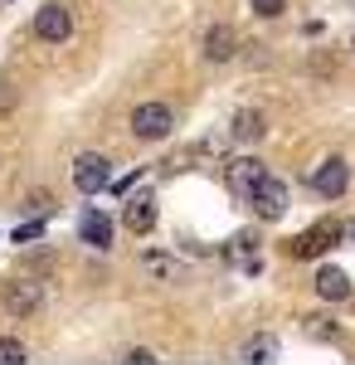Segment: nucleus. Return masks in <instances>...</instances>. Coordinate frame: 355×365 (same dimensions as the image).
Masks as SVG:
<instances>
[{
    "instance_id": "nucleus-1",
    "label": "nucleus",
    "mask_w": 355,
    "mask_h": 365,
    "mask_svg": "<svg viewBox=\"0 0 355 365\" xmlns=\"http://www.w3.org/2000/svg\"><path fill=\"white\" fill-rule=\"evenodd\" d=\"M248 205L258 210V220H282V215H287V185L268 170V175L258 180V190L248 195Z\"/></svg>"
},
{
    "instance_id": "nucleus-16",
    "label": "nucleus",
    "mask_w": 355,
    "mask_h": 365,
    "mask_svg": "<svg viewBox=\"0 0 355 365\" xmlns=\"http://www.w3.org/2000/svg\"><path fill=\"white\" fill-rule=\"evenodd\" d=\"M248 5H253V15H263V20H273V15L287 10V0H248Z\"/></svg>"
},
{
    "instance_id": "nucleus-11",
    "label": "nucleus",
    "mask_w": 355,
    "mask_h": 365,
    "mask_svg": "<svg viewBox=\"0 0 355 365\" xmlns=\"http://www.w3.org/2000/svg\"><path fill=\"white\" fill-rule=\"evenodd\" d=\"M122 225L132 229V234H146V229L156 225V200H151V195H137L132 205H127V215H122Z\"/></svg>"
},
{
    "instance_id": "nucleus-6",
    "label": "nucleus",
    "mask_w": 355,
    "mask_h": 365,
    "mask_svg": "<svg viewBox=\"0 0 355 365\" xmlns=\"http://www.w3.org/2000/svg\"><path fill=\"white\" fill-rule=\"evenodd\" d=\"M34 29H39V39H49V44H63V39L73 34V15H68L63 5H44V10L34 15Z\"/></svg>"
},
{
    "instance_id": "nucleus-10",
    "label": "nucleus",
    "mask_w": 355,
    "mask_h": 365,
    "mask_svg": "<svg viewBox=\"0 0 355 365\" xmlns=\"http://www.w3.org/2000/svg\"><path fill=\"white\" fill-rule=\"evenodd\" d=\"M5 307L10 312H34V307H44V282H10L5 287Z\"/></svg>"
},
{
    "instance_id": "nucleus-18",
    "label": "nucleus",
    "mask_w": 355,
    "mask_h": 365,
    "mask_svg": "<svg viewBox=\"0 0 355 365\" xmlns=\"http://www.w3.org/2000/svg\"><path fill=\"white\" fill-rule=\"evenodd\" d=\"M44 234V225H25V229H15V239H39Z\"/></svg>"
},
{
    "instance_id": "nucleus-4",
    "label": "nucleus",
    "mask_w": 355,
    "mask_h": 365,
    "mask_svg": "<svg viewBox=\"0 0 355 365\" xmlns=\"http://www.w3.org/2000/svg\"><path fill=\"white\" fill-rule=\"evenodd\" d=\"M108 156H98V151H83L78 161H73V185H78L83 195H98L103 185H108Z\"/></svg>"
},
{
    "instance_id": "nucleus-2",
    "label": "nucleus",
    "mask_w": 355,
    "mask_h": 365,
    "mask_svg": "<svg viewBox=\"0 0 355 365\" xmlns=\"http://www.w3.org/2000/svg\"><path fill=\"white\" fill-rule=\"evenodd\" d=\"M170 127H175V117H170V108H165V103H141L137 113H132V132H137L141 141L170 137Z\"/></svg>"
},
{
    "instance_id": "nucleus-17",
    "label": "nucleus",
    "mask_w": 355,
    "mask_h": 365,
    "mask_svg": "<svg viewBox=\"0 0 355 365\" xmlns=\"http://www.w3.org/2000/svg\"><path fill=\"white\" fill-rule=\"evenodd\" d=\"M307 331H312V336H321V341H336V327H331L326 317H312V322H307Z\"/></svg>"
},
{
    "instance_id": "nucleus-19",
    "label": "nucleus",
    "mask_w": 355,
    "mask_h": 365,
    "mask_svg": "<svg viewBox=\"0 0 355 365\" xmlns=\"http://www.w3.org/2000/svg\"><path fill=\"white\" fill-rule=\"evenodd\" d=\"M351 49H355V39H351Z\"/></svg>"
},
{
    "instance_id": "nucleus-7",
    "label": "nucleus",
    "mask_w": 355,
    "mask_h": 365,
    "mask_svg": "<svg viewBox=\"0 0 355 365\" xmlns=\"http://www.w3.org/2000/svg\"><path fill=\"white\" fill-rule=\"evenodd\" d=\"M268 175V166L263 161H253V156H239L234 166H229V185H234V195L239 200H248L253 190H258V180Z\"/></svg>"
},
{
    "instance_id": "nucleus-12",
    "label": "nucleus",
    "mask_w": 355,
    "mask_h": 365,
    "mask_svg": "<svg viewBox=\"0 0 355 365\" xmlns=\"http://www.w3.org/2000/svg\"><path fill=\"white\" fill-rule=\"evenodd\" d=\"M317 292H321L326 302H346V297H351V278H346L341 268H321V273H317Z\"/></svg>"
},
{
    "instance_id": "nucleus-14",
    "label": "nucleus",
    "mask_w": 355,
    "mask_h": 365,
    "mask_svg": "<svg viewBox=\"0 0 355 365\" xmlns=\"http://www.w3.org/2000/svg\"><path fill=\"white\" fill-rule=\"evenodd\" d=\"M239 361H248V365H268V361H277V336H253V341H244Z\"/></svg>"
},
{
    "instance_id": "nucleus-3",
    "label": "nucleus",
    "mask_w": 355,
    "mask_h": 365,
    "mask_svg": "<svg viewBox=\"0 0 355 365\" xmlns=\"http://www.w3.org/2000/svg\"><path fill=\"white\" fill-rule=\"evenodd\" d=\"M346 185H351V166L341 161V156H331V161H321V166L312 170V190L326 200H341L346 195Z\"/></svg>"
},
{
    "instance_id": "nucleus-5",
    "label": "nucleus",
    "mask_w": 355,
    "mask_h": 365,
    "mask_svg": "<svg viewBox=\"0 0 355 365\" xmlns=\"http://www.w3.org/2000/svg\"><path fill=\"white\" fill-rule=\"evenodd\" d=\"M341 234H346V229L336 225V220H321L317 229H307V234H302L297 244H292V253H297V258H317V253H326L331 244L341 239Z\"/></svg>"
},
{
    "instance_id": "nucleus-13",
    "label": "nucleus",
    "mask_w": 355,
    "mask_h": 365,
    "mask_svg": "<svg viewBox=\"0 0 355 365\" xmlns=\"http://www.w3.org/2000/svg\"><path fill=\"white\" fill-rule=\"evenodd\" d=\"M239 141H263L268 137V122H263V113H253V108H244V113H234V127H229Z\"/></svg>"
},
{
    "instance_id": "nucleus-8",
    "label": "nucleus",
    "mask_w": 355,
    "mask_h": 365,
    "mask_svg": "<svg viewBox=\"0 0 355 365\" xmlns=\"http://www.w3.org/2000/svg\"><path fill=\"white\" fill-rule=\"evenodd\" d=\"M78 239H83V244H93V249H108V244H112V220L103 215V210H83Z\"/></svg>"
},
{
    "instance_id": "nucleus-15",
    "label": "nucleus",
    "mask_w": 355,
    "mask_h": 365,
    "mask_svg": "<svg viewBox=\"0 0 355 365\" xmlns=\"http://www.w3.org/2000/svg\"><path fill=\"white\" fill-rule=\"evenodd\" d=\"M20 361H25V346L5 336V341H0V365H20Z\"/></svg>"
},
{
    "instance_id": "nucleus-9",
    "label": "nucleus",
    "mask_w": 355,
    "mask_h": 365,
    "mask_svg": "<svg viewBox=\"0 0 355 365\" xmlns=\"http://www.w3.org/2000/svg\"><path fill=\"white\" fill-rule=\"evenodd\" d=\"M234 54H239V34L229 25H215L205 34V58H210V63H229Z\"/></svg>"
}]
</instances>
